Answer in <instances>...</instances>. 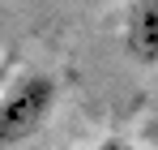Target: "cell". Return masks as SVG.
Here are the masks:
<instances>
[{
    "label": "cell",
    "mask_w": 158,
    "mask_h": 150,
    "mask_svg": "<svg viewBox=\"0 0 158 150\" xmlns=\"http://www.w3.org/2000/svg\"><path fill=\"white\" fill-rule=\"evenodd\" d=\"M94 150H141L137 142H128V137H107V142H98Z\"/></svg>",
    "instance_id": "obj_3"
},
{
    "label": "cell",
    "mask_w": 158,
    "mask_h": 150,
    "mask_svg": "<svg viewBox=\"0 0 158 150\" xmlns=\"http://www.w3.org/2000/svg\"><path fill=\"white\" fill-rule=\"evenodd\" d=\"M124 51L137 64H158V0H128L124 13Z\"/></svg>",
    "instance_id": "obj_2"
},
{
    "label": "cell",
    "mask_w": 158,
    "mask_h": 150,
    "mask_svg": "<svg viewBox=\"0 0 158 150\" xmlns=\"http://www.w3.org/2000/svg\"><path fill=\"white\" fill-rule=\"evenodd\" d=\"M56 82L43 69H17L9 77V86L0 90V150L22 146L47 125L56 112Z\"/></svg>",
    "instance_id": "obj_1"
},
{
    "label": "cell",
    "mask_w": 158,
    "mask_h": 150,
    "mask_svg": "<svg viewBox=\"0 0 158 150\" xmlns=\"http://www.w3.org/2000/svg\"><path fill=\"white\" fill-rule=\"evenodd\" d=\"M17 73V60H13V56H0V90H4V86H9V77Z\"/></svg>",
    "instance_id": "obj_4"
}]
</instances>
